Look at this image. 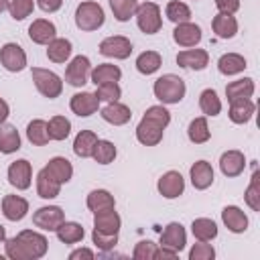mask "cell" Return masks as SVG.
Masks as SVG:
<instances>
[{
	"label": "cell",
	"instance_id": "obj_17",
	"mask_svg": "<svg viewBox=\"0 0 260 260\" xmlns=\"http://www.w3.org/2000/svg\"><path fill=\"white\" fill-rule=\"evenodd\" d=\"M246 169V156L242 150H225L219 156V171L225 177H238Z\"/></svg>",
	"mask_w": 260,
	"mask_h": 260
},
{
	"label": "cell",
	"instance_id": "obj_46",
	"mask_svg": "<svg viewBox=\"0 0 260 260\" xmlns=\"http://www.w3.org/2000/svg\"><path fill=\"white\" fill-rule=\"evenodd\" d=\"M120 95H122V89H120L118 81H108V83L95 85V98H98L100 102H106V104L118 102Z\"/></svg>",
	"mask_w": 260,
	"mask_h": 260
},
{
	"label": "cell",
	"instance_id": "obj_30",
	"mask_svg": "<svg viewBox=\"0 0 260 260\" xmlns=\"http://www.w3.org/2000/svg\"><path fill=\"white\" fill-rule=\"evenodd\" d=\"M71 41L69 39H61V37H55L49 45H47V57L49 61L53 63H65L69 57H71Z\"/></svg>",
	"mask_w": 260,
	"mask_h": 260
},
{
	"label": "cell",
	"instance_id": "obj_10",
	"mask_svg": "<svg viewBox=\"0 0 260 260\" xmlns=\"http://www.w3.org/2000/svg\"><path fill=\"white\" fill-rule=\"evenodd\" d=\"M162 134H165V126L148 116H142V120L136 126V140L144 146H156L162 140Z\"/></svg>",
	"mask_w": 260,
	"mask_h": 260
},
{
	"label": "cell",
	"instance_id": "obj_37",
	"mask_svg": "<svg viewBox=\"0 0 260 260\" xmlns=\"http://www.w3.org/2000/svg\"><path fill=\"white\" fill-rule=\"evenodd\" d=\"M187 136L193 144H203L209 140L211 132H209V126H207V116H199V118H193L189 122V128H187Z\"/></svg>",
	"mask_w": 260,
	"mask_h": 260
},
{
	"label": "cell",
	"instance_id": "obj_47",
	"mask_svg": "<svg viewBox=\"0 0 260 260\" xmlns=\"http://www.w3.org/2000/svg\"><path fill=\"white\" fill-rule=\"evenodd\" d=\"M35 10V0H10L8 2V12L14 20H24L30 16Z\"/></svg>",
	"mask_w": 260,
	"mask_h": 260
},
{
	"label": "cell",
	"instance_id": "obj_14",
	"mask_svg": "<svg viewBox=\"0 0 260 260\" xmlns=\"http://www.w3.org/2000/svg\"><path fill=\"white\" fill-rule=\"evenodd\" d=\"M69 108H71V112H73L75 116H79V118H87V116H91V114L98 112V108H100V100H98L95 93H91V91H79V93L71 95Z\"/></svg>",
	"mask_w": 260,
	"mask_h": 260
},
{
	"label": "cell",
	"instance_id": "obj_49",
	"mask_svg": "<svg viewBox=\"0 0 260 260\" xmlns=\"http://www.w3.org/2000/svg\"><path fill=\"white\" fill-rule=\"evenodd\" d=\"M91 242H93L102 252H108V250H112V248L118 244V234H104V232L93 230V232H91Z\"/></svg>",
	"mask_w": 260,
	"mask_h": 260
},
{
	"label": "cell",
	"instance_id": "obj_44",
	"mask_svg": "<svg viewBox=\"0 0 260 260\" xmlns=\"http://www.w3.org/2000/svg\"><path fill=\"white\" fill-rule=\"evenodd\" d=\"M199 108L205 116H217L221 112V100L217 98L215 89H203L199 95Z\"/></svg>",
	"mask_w": 260,
	"mask_h": 260
},
{
	"label": "cell",
	"instance_id": "obj_20",
	"mask_svg": "<svg viewBox=\"0 0 260 260\" xmlns=\"http://www.w3.org/2000/svg\"><path fill=\"white\" fill-rule=\"evenodd\" d=\"M2 213L10 221H20L28 213V201L24 197H20V195H4Z\"/></svg>",
	"mask_w": 260,
	"mask_h": 260
},
{
	"label": "cell",
	"instance_id": "obj_48",
	"mask_svg": "<svg viewBox=\"0 0 260 260\" xmlns=\"http://www.w3.org/2000/svg\"><path fill=\"white\" fill-rule=\"evenodd\" d=\"M156 256V244L150 240H142L134 246L132 250V258L134 260H154Z\"/></svg>",
	"mask_w": 260,
	"mask_h": 260
},
{
	"label": "cell",
	"instance_id": "obj_52",
	"mask_svg": "<svg viewBox=\"0 0 260 260\" xmlns=\"http://www.w3.org/2000/svg\"><path fill=\"white\" fill-rule=\"evenodd\" d=\"M37 4H39V8L43 10V12H57L61 6H63V0H37Z\"/></svg>",
	"mask_w": 260,
	"mask_h": 260
},
{
	"label": "cell",
	"instance_id": "obj_28",
	"mask_svg": "<svg viewBox=\"0 0 260 260\" xmlns=\"http://www.w3.org/2000/svg\"><path fill=\"white\" fill-rule=\"evenodd\" d=\"M37 193L41 199H55L61 193V183L55 181L47 173V169H41L37 173Z\"/></svg>",
	"mask_w": 260,
	"mask_h": 260
},
{
	"label": "cell",
	"instance_id": "obj_11",
	"mask_svg": "<svg viewBox=\"0 0 260 260\" xmlns=\"http://www.w3.org/2000/svg\"><path fill=\"white\" fill-rule=\"evenodd\" d=\"M6 175H8V183L12 187H16L18 191L28 189L32 183V169H30V162L26 158H18V160L10 162Z\"/></svg>",
	"mask_w": 260,
	"mask_h": 260
},
{
	"label": "cell",
	"instance_id": "obj_27",
	"mask_svg": "<svg viewBox=\"0 0 260 260\" xmlns=\"http://www.w3.org/2000/svg\"><path fill=\"white\" fill-rule=\"evenodd\" d=\"M47 173L55 179V181H59L61 185L63 183H69L71 181V177H73V167H71V162L65 158V156H53L49 162H47Z\"/></svg>",
	"mask_w": 260,
	"mask_h": 260
},
{
	"label": "cell",
	"instance_id": "obj_31",
	"mask_svg": "<svg viewBox=\"0 0 260 260\" xmlns=\"http://www.w3.org/2000/svg\"><path fill=\"white\" fill-rule=\"evenodd\" d=\"M248 67L246 59L240 53H225L217 61V69L221 75H238Z\"/></svg>",
	"mask_w": 260,
	"mask_h": 260
},
{
	"label": "cell",
	"instance_id": "obj_42",
	"mask_svg": "<svg viewBox=\"0 0 260 260\" xmlns=\"http://www.w3.org/2000/svg\"><path fill=\"white\" fill-rule=\"evenodd\" d=\"M136 6H138V0H110V8L118 22L130 20L136 12Z\"/></svg>",
	"mask_w": 260,
	"mask_h": 260
},
{
	"label": "cell",
	"instance_id": "obj_43",
	"mask_svg": "<svg viewBox=\"0 0 260 260\" xmlns=\"http://www.w3.org/2000/svg\"><path fill=\"white\" fill-rule=\"evenodd\" d=\"M165 14H167V18H169L171 22H175V24L191 20V8H189L185 2H181V0H171V2L167 4V8H165Z\"/></svg>",
	"mask_w": 260,
	"mask_h": 260
},
{
	"label": "cell",
	"instance_id": "obj_21",
	"mask_svg": "<svg viewBox=\"0 0 260 260\" xmlns=\"http://www.w3.org/2000/svg\"><path fill=\"white\" fill-rule=\"evenodd\" d=\"M100 114H102V118H104L108 124H112V126H124V124H128L130 118H132L130 108L124 106V104H120V102H110V104H106Z\"/></svg>",
	"mask_w": 260,
	"mask_h": 260
},
{
	"label": "cell",
	"instance_id": "obj_45",
	"mask_svg": "<svg viewBox=\"0 0 260 260\" xmlns=\"http://www.w3.org/2000/svg\"><path fill=\"white\" fill-rule=\"evenodd\" d=\"M244 199H246V203L252 211H260V177H258L256 169L252 173V179H250V185L244 193Z\"/></svg>",
	"mask_w": 260,
	"mask_h": 260
},
{
	"label": "cell",
	"instance_id": "obj_33",
	"mask_svg": "<svg viewBox=\"0 0 260 260\" xmlns=\"http://www.w3.org/2000/svg\"><path fill=\"white\" fill-rule=\"evenodd\" d=\"M120 77H122V69L118 65H112V63H100L89 73V79L95 85L108 83V81H120Z\"/></svg>",
	"mask_w": 260,
	"mask_h": 260
},
{
	"label": "cell",
	"instance_id": "obj_1",
	"mask_svg": "<svg viewBox=\"0 0 260 260\" xmlns=\"http://www.w3.org/2000/svg\"><path fill=\"white\" fill-rule=\"evenodd\" d=\"M47 238L32 230H22L4 240V252L10 260H39L47 254Z\"/></svg>",
	"mask_w": 260,
	"mask_h": 260
},
{
	"label": "cell",
	"instance_id": "obj_7",
	"mask_svg": "<svg viewBox=\"0 0 260 260\" xmlns=\"http://www.w3.org/2000/svg\"><path fill=\"white\" fill-rule=\"evenodd\" d=\"M89 73H91V63L85 55H77L69 61L67 69H65V81L73 87H81L87 83L89 79Z\"/></svg>",
	"mask_w": 260,
	"mask_h": 260
},
{
	"label": "cell",
	"instance_id": "obj_18",
	"mask_svg": "<svg viewBox=\"0 0 260 260\" xmlns=\"http://www.w3.org/2000/svg\"><path fill=\"white\" fill-rule=\"evenodd\" d=\"M28 37H30V41L37 43V45H49V43L57 37V28H55V24H53L51 20H47V18H37V20H32L30 26H28Z\"/></svg>",
	"mask_w": 260,
	"mask_h": 260
},
{
	"label": "cell",
	"instance_id": "obj_12",
	"mask_svg": "<svg viewBox=\"0 0 260 260\" xmlns=\"http://www.w3.org/2000/svg\"><path fill=\"white\" fill-rule=\"evenodd\" d=\"M156 189L158 193L165 197V199H177L179 195H183L185 191V179L179 171H167L158 183H156Z\"/></svg>",
	"mask_w": 260,
	"mask_h": 260
},
{
	"label": "cell",
	"instance_id": "obj_38",
	"mask_svg": "<svg viewBox=\"0 0 260 260\" xmlns=\"http://www.w3.org/2000/svg\"><path fill=\"white\" fill-rule=\"evenodd\" d=\"M162 65V57L156 51H144L136 57V69L142 75H152L158 71V67Z\"/></svg>",
	"mask_w": 260,
	"mask_h": 260
},
{
	"label": "cell",
	"instance_id": "obj_16",
	"mask_svg": "<svg viewBox=\"0 0 260 260\" xmlns=\"http://www.w3.org/2000/svg\"><path fill=\"white\" fill-rule=\"evenodd\" d=\"M177 65L183 69H195L201 71L209 65V53L205 49H185L177 55Z\"/></svg>",
	"mask_w": 260,
	"mask_h": 260
},
{
	"label": "cell",
	"instance_id": "obj_2",
	"mask_svg": "<svg viewBox=\"0 0 260 260\" xmlns=\"http://www.w3.org/2000/svg\"><path fill=\"white\" fill-rule=\"evenodd\" d=\"M152 91H154V98L162 104H179L183 98H185V81L175 75V73H167V75H160L154 85H152Z\"/></svg>",
	"mask_w": 260,
	"mask_h": 260
},
{
	"label": "cell",
	"instance_id": "obj_32",
	"mask_svg": "<svg viewBox=\"0 0 260 260\" xmlns=\"http://www.w3.org/2000/svg\"><path fill=\"white\" fill-rule=\"evenodd\" d=\"M225 95H228V102L242 100V98H252L254 95V79L252 77H242V79L230 81L225 85Z\"/></svg>",
	"mask_w": 260,
	"mask_h": 260
},
{
	"label": "cell",
	"instance_id": "obj_40",
	"mask_svg": "<svg viewBox=\"0 0 260 260\" xmlns=\"http://www.w3.org/2000/svg\"><path fill=\"white\" fill-rule=\"evenodd\" d=\"M47 130H49V138L51 140H65L71 132V122L65 118V116H53L49 122H47Z\"/></svg>",
	"mask_w": 260,
	"mask_h": 260
},
{
	"label": "cell",
	"instance_id": "obj_15",
	"mask_svg": "<svg viewBox=\"0 0 260 260\" xmlns=\"http://www.w3.org/2000/svg\"><path fill=\"white\" fill-rule=\"evenodd\" d=\"M158 246H165V248H171L175 252H181L187 246V232H185V228L179 221H171L165 228V232L160 234Z\"/></svg>",
	"mask_w": 260,
	"mask_h": 260
},
{
	"label": "cell",
	"instance_id": "obj_24",
	"mask_svg": "<svg viewBox=\"0 0 260 260\" xmlns=\"http://www.w3.org/2000/svg\"><path fill=\"white\" fill-rule=\"evenodd\" d=\"M189 177H191L193 187L199 189V191H203V189L211 187V183H213V169H211V165L207 160H197L191 167Z\"/></svg>",
	"mask_w": 260,
	"mask_h": 260
},
{
	"label": "cell",
	"instance_id": "obj_56",
	"mask_svg": "<svg viewBox=\"0 0 260 260\" xmlns=\"http://www.w3.org/2000/svg\"><path fill=\"white\" fill-rule=\"evenodd\" d=\"M8 2H10V0H0V12L8 10Z\"/></svg>",
	"mask_w": 260,
	"mask_h": 260
},
{
	"label": "cell",
	"instance_id": "obj_3",
	"mask_svg": "<svg viewBox=\"0 0 260 260\" xmlns=\"http://www.w3.org/2000/svg\"><path fill=\"white\" fill-rule=\"evenodd\" d=\"M104 20H106L104 8L93 0H85L75 8V24L79 30H85V32L98 30L104 24Z\"/></svg>",
	"mask_w": 260,
	"mask_h": 260
},
{
	"label": "cell",
	"instance_id": "obj_19",
	"mask_svg": "<svg viewBox=\"0 0 260 260\" xmlns=\"http://www.w3.org/2000/svg\"><path fill=\"white\" fill-rule=\"evenodd\" d=\"M221 221L234 234H244L248 230V215L238 205H225L221 209Z\"/></svg>",
	"mask_w": 260,
	"mask_h": 260
},
{
	"label": "cell",
	"instance_id": "obj_8",
	"mask_svg": "<svg viewBox=\"0 0 260 260\" xmlns=\"http://www.w3.org/2000/svg\"><path fill=\"white\" fill-rule=\"evenodd\" d=\"M100 53L104 57L110 59H128L132 53V43L128 37L124 35H114V37H106L100 43Z\"/></svg>",
	"mask_w": 260,
	"mask_h": 260
},
{
	"label": "cell",
	"instance_id": "obj_35",
	"mask_svg": "<svg viewBox=\"0 0 260 260\" xmlns=\"http://www.w3.org/2000/svg\"><path fill=\"white\" fill-rule=\"evenodd\" d=\"M55 234H57V238H59V242H63V244H77V242H81L83 240V236H85V230H83V225L81 223H77V221H63L57 230H55Z\"/></svg>",
	"mask_w": 260,
	"mask_h": 260
},
{
	"label": "cell",
	"instance_id": "obj_9",
	"mask_svg": "<svg viewBox=\"0 0 260 260\" xmlns=\"http://www.w3.org/2000/svg\"><path fill=\"white\" fill-rule=\"evenodd\" d=\"M0 63H2V67L6 71L18 73V71H22L26 67V53H24V49L20 45L6 43L0 49Z\"/></svg>",
	"mask_w": 260,
	"mask_h": 260
},
{
	"label": "cell",
	"instance_id": "obj_26",
	"mask_svg": "<svg viewBox=\"0 0 260 260\" xmlns=\"http://www.w3.org/2000/svg\"><path fill=\"white\" fill-rule=\"evenodd\" d=\"M211 28H213V32H215L219 39H232V37H236V32H238V20H236L234 14H223V12H219V14L213 16Z\"/></svg>",
	"mask_w": 260,
	"mask_h": 260
},
{
	"label": "cell",
	"instance_id": "obj_39",
	"mask_svg": "<svg viewBox=\"0 0 260 260\" xmlns=\"http://www.w3.org/2000/svg\"><path fill=\"white\" fill-rule=\"evenodd\" d=\"M26 138L35 146H45L51 140L49 138V130H47V122L41 120V118L28 122V126H26Z\"/></svg>",
	"mask_w": 260,
	"mask_h": 260
},
{
	"label": "cell",
	"instance_id": "obj_51",
	"mask_svg": "<svg viewBox=\"0 0 260 260\" xmlns=\"http://www.w3.org/2000/svg\"><path fill=\"white\" fill-rule=\"evenodd\" d=\"M215 6L223 14H234L240 10V0H215Z\"/></svg>",
	"mask_w": 260,
	"mask_h": 260
},
{
	"label": "cell",
	"instance_id": "obj_22",
	"mask_svg": "<svg viewBox=\"0 0 260 260\" xmlns=\"http://www.w3.org/2000/svg\"><path fill=\"white\" fill-rule=\"evenodd\" d=\"M122 225L120 215L116 213V209H104L93 213V230L104 232V234H118Z\"/></svg>",
	"mask_w": 260,
	"mask_h": 260
},
{
	"label": "cell",
	"instance_id": "obj_25",
	"mask_svg": "<svg viewBox=\"0 0 260 260\" xmlns=\"http://www.w3.org/2000/svg\"><path fill=\"white\" fill-rule=\"evenodd\" d=\"M20 148V134L16 126L2 122L0 124V152L2 154H12Z\"/></svg>",
	"mask_w": 260,
	"mask_h": 260
},
{
	"label": "cell",
	"instance_id": "obj_13",
	"mask_svg": "<svg viewBox=\"0 0 260 260\" xmlns=\"http://www.w3.org/2000/svg\"><path fill=\"white\" fill-rule=\"evenodd\" d=\"M173 41H175L179 47H185V49L197 47L199 41H201V28H199L195 22H191V20L179 22V24H175Z\"/></svg>",
	"mask_w": 260,
	"mask_h": 260
},
{
	"label": "cell",
	"instance_id": "obj_41",
	"mask_svg": "<svg viewBox=\"0 0 260 260\" xmlns=\"http://www.w3.org/2000/svg\"><path fill=\"white\" fill-rule=\"evenodd\" d=\"M116 154H118V150H116L114 142L98 138V142H95V146H93V152H91V158H93L95 162H100V165H110V162H114Z\"/></svg>",
	"mask_w": 260,
	"mask_h": 260
},
{
	"label": "cell",
	"instance_id": "obj_50",
	"mask_svg": "<svg viewBox=\"0 0 260 260\" xmlns=\"http://www.w3.org/2000/svg\"><path fill=\"white\" fill-rule=\"evenodd\" d=\"M213 258H215V250L207 242L193 244V248L189 250V260H213Z\"/></svg>",
	"mask_w": 260,
	"mask_h": 260
},
{
	"label": "cell",
	"instance_id": "obj_23",
	"mask_svg": "<svg viewBox=\"0 0 260 260\" xmlns=\"http://www.w3.org/2000/svg\"><path fill=\"white\" fill-rule=\"evenodd\" d=\"M256 112V104L250 98H242V100H234L230 102V120L234 124H246L250 122V118Z\"/></svg>",
	"mask_w": 260,
	"mask_h": 260
},
{
	"label": "cell",
	"instance_id": "obj_29",
	"mask_svg": "<svg viewBox=\"0 0 260 260\" xmlns=\"http://www.w3.org/2000/svg\"><path fill=\"white\" fill-rule=\"evenodd\" d=\"M85 205H87L89 211L98 213V211H104V209H114L116 207V199L106 189H93V191H89V195L85 199Z\"/></svg>",
	"mask_w": 260,
	"mask_h": 260
},
{
	"label": "cell",
	"instance_id": "obj_36",
	"mask_svg": "<svg viewBox=\"0 0 260 260\" xmlns=\"http://www.w3.org/2000/svg\"><path fill=\"white\" fill-rule=\"evenodd\" d=\"M191 232H193V236L199 242H211L213 238H217V225L209 217H197V219H193Z\"/></svg>",
	"mask_w": 260,
	"mask_h": 260
},
{
	"label": "cell",
	"instance_id": "obj_34",
	"mask_svg": "<svg viewBox=\"0 0 260 260\" xmlns=\"http://www.w3.org/2000/svg\"><path fill=\"white\" fill-rule=\"evenodd\" d=\"M95 142H98V134L93 130H81L73 140V152L79 158H89Z\"/></svg>",
	"mask_w": 260,
	"mask_h": 260
},
{
	"label": "cell",
	"instance_id": "obj_54",
	"mask_svg": "<svg viewBox=\"0 0 260 260\" xmlns=\"http://www.w3.org/2000/svg\"><path fill=\"white\" fill-rule=\"evenodd\" d=\"M177 256H179V252H175L171 248H165V246H158L154 258H177Z\"/></svg>",
	"mask_w": 260,
	"mask_h": 260
},
{
	"label": "cell",
	"instance_id": "obj_53",
	"mask_svg": "<svg viewBox=\"0 0 260 260\" xmlns=\"http://www.w3.org/2000/svg\"><path fill=\"white\" fill-rule=\"evenodd\" d=\"M95 254H93V250H89V248H77V250H73L71 254H69V258L71 260H77V258H93Z\"/></svg>",
	"mask_w": 260,
	"mask_h": 260
},
{
	"label": "cell",
	"instance_id": "obj_6",
	"mask_svg": "<svg viewBox=\"0 0 260 260\" xmlns=\"http://www.w3.org/2000/svg\"><path fill=\"white\" fill-rule=\"evenodd\" d=\"M65 221V213L59 205H45L32 213V223L45 232H55Z\"/></svg>",
	"mask_w": 260,
	"mask_h": 260
},
{
	"label": "cell",
	"instance_id": "obj_55",
	"mask_svg": "<svg viewBox=\"0 0 260 260\" xmlns=\"http://www.w3.org/2000/svg\"><path fill=\"white\" fill-rule=\"evenodd\" d=\"M8 114H10V108H8V104L0 98V124H2V122H6Z\"/></svg>",
	"mask_w": 260,
	"mask_h": 260
},
{
	"label": "cell",
	"instance_id": "obj_4",
	"mask_svg": "<svg viewBox=\"0 0 260 260\" xmlns=\"http://www.w3.org/2000/svg\"><path fill=\"white\" fill-rule=\"evenodd\" d=\"M30 75H32L35 87L39 89L41 95H45L49 100H55V98L61 95L63 81H61V77L55 71H49V69H43V67H32Z\"/></svg>",
	"mask_w": 260,
	"mask_h": 260
},
{
	"label": "cell",
	"instance_id": "obj_57",
	"mask_svg": "<svg viewBox=\"0 0 260 260\" xmlns=\"http://www.w3.org/2000/svg\"><path fill=\"white\" fill-rule=\"evenodd\" d=\"M6 240V230H4V225H0V244Z\"/></svg>",
	"mask_w": 260,
	"mask_h": 260
},
{
	"label": "cell",
	"instance_id": "obj_5",
	"mask_svg": "<svg viewBox=\"0 0 260 260\" xmlns=\"http://www.w3.org/2000/svg\"><path fill=\"white\" fill-rule=\"evenodd\" d=\"M136 24L144 35H154L160 30L162 26V16H160V8L154 2H142L136 6Z\"/></svg>",
	"mask_w": 260,
	"mask_h": 260
}]
</instances>
